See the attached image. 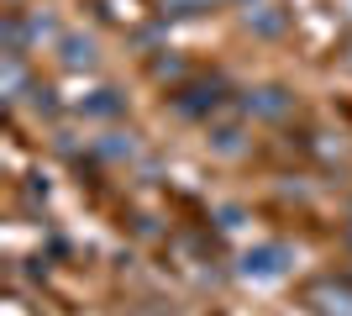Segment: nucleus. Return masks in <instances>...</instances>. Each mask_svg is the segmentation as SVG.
Instances as JSON below:
<instances>
[{
    "label": "nucleus",
    "mask_w": 352,
    "mask_h": 316,
    "mask_svg": "<svg viewBox=\"0 0 352 316\" xmlns=\"http://www.w3.org/2000/svg\"><path fill=\"white\" fill-rule=\"evenodd\" d=\"M289 264H294V253L284 242H258V248L242 253V280H284Z\"/></svg>",
    "instance_id": "1"
},
{
    "label": "nucleus",
    "mask_w": 352,
    "mask_h": 316,
    "mask_svg": "<svg viewBox=\"0 0 352 316\" xmlns=\"http://www.w3.org/2000/svg\"><path fill=\"white\" fill-rule=\"evenodd\" d=\"M289 105H294V95L284 90V85H258V90L242 95V111L258 116V121H284V116H289Z\"/></svg>",
    "instance_id": "2"
},
{
    "label": "nucleus",
    "mask_w": 352,
    "mask_h": 316,
    "mask_svg": "<svg viewBox=\"0 0 352 316\" xmlns=\"http://www.w3.org/2000/svg\"><path fill=\"white\" fill-rule=\"evenodd\" d=\"M58 59H63V69H95L100 63V48H95V37L89 32H63L58 37Z\"/></svg>",
    "instance_id": "3"
},
{
    "label": "nucleus",
    "mask_w": 352,
    "mask_h": 316,
    "mask_svg": "<svg viewBox=\"0 0 352 316\" xmlns=\"http://www.w3.org/2000/svg\"><path fill=\"white\" fill-rule=\"evenodd\" d=\"M248 32L252 37H284V27H289V11L284 6H274V0H258V6H248Z\"/></svg>",
    "instance_id": "4"
},
{
    "label": "nucleus",
    "mask_w": 352,
    "mask_h": 316,
    "mask_svg": "<svg viewBox=\"0 0 352 316\" xmlns=\"http://www.w3.org/2000/svg\"><path fill=\"white\" fill-rule=\"evenodd\" d=\"M310 306H316L321 316H352V290H347V285H331V280H326V285L310 290Z\"/></svg>",
    "instance_id": "5"
},
{
    "label": "nucleus",
    "mask_w": 352,
    "mask_h": 316,
    "mask_svg": "<svg viewBox=\"0 0 352 316\" xmlns=\"http://www.w3.org/2000/svg\"><path fill=\"white\" fill-rule=\"evenodd\" d=\"M95 158H105V164H126V158H137V132H100V137H95Z\"/></svg>",
    "instance_id": "6"
},
{
    "label": "nucleus",
    "mask_w": 352,
    "mask_h": 316,
    "mask_svg": "<svg viewBox=\"0 0 352 316\" xmlns=\"http://www.w3.org/2000/svg\"><path fill=\"white\" fill-rule=\"evenodd\" d=\"M121 111H126V95L121 90H95L79 105V116H89V121H111V116H121Z\"/></svg>",
    "instance_id": "7"
},
{
    "label": "nucleus",
    "mask_w": 352,
    "mask_h": 316,
    "mask_svg": "<svg viewBox=\"0 0 352 316\" xmlns=\"http://www.w3.org/2000/svg\"><path fill=\"white\" fill-rule=\"evenodd\" d=\"M0 90H6V101H21V95H32L27 90V63L16 59V53H6V59H0Z\"/></svg>",
    "instance_id": "8"
},
{
    "label": "nucleus",
    "mask_w": 352,
    "mask_h": 316,
    "mask_svg": "<svg viewBox=\"0 0 352 316\" xmlns=\"http://www.w3.org/2000/svg\"><path fill=\"white\" fill-rule=\"evenodd\" d=\"M174 105L184 111V116H200V111H216V105H221V90H216V85H195V90H184Z\"/></svg>",
    "instance_id": "9"
},
{
    "label": "nucleus",
    "mask_w": 352,
    "mask_h": 316,
    "mask_svg": "<svg viewBox=\"0 0 352 316\" xmlns=\"http://www.w3.org/2000/svg\"><path fill=\"white\" fill-rule=\"evenodd\" d=\"M210 148H216L221 158H236V153L248 148V137H242V127H216V132H210Z\"/></svg>",
    "instance_id": "10"
},
{
    "label": "nucleus",
    "mask_w": 352,
    "mask_h": 316,
    "mask_svg": "<svg viewBox=\"0 0 352 316\" xmlns=\"http://www.w3.org/2000/svg\"><path fill=\"white\" fill-rule=\"evenodd\" d=\"M27 37H32V43H43V37H58V21H53L47 11H32V16H27Z\"/></svg>",
    "instance_id": "11"
},
{
    "label": "nucleus",
    "mask_w": 352,
    "mask_h": 316,
    "mask_svg": "<svg viewBox=\"0 0 352 316\" xmlns=\"http://www.w3.org/2000/svg\"><path fill=\"white\" fill-rule=\"evenodd\" d=\"M216 0H163V16H206Z\"/></svg>",
    "instance_id": "12"
},
{
    "label": "nucleus",
    "mask_w": 352,
    "mask_h": 316,
    "mask_svg": "<svg viewBox=\"0 0 352 316\" xmlns=\"http://www.w3.org/2000/svg\"><path fill=\"white\" fill-rule=\"evenodd\" d=\"M153 74H158V79H168V74H179V59H158V63H153Z\"/></svg>",
    "instance_id": "13"
},
{
    "label": "nucleus",
    "mask_w": 352,
    "mask_h": 316,
    "mask_svg": "<svg viewBox=\"0 0 352 316\" xmlns=\"http://www.w3.org/2000/svg\"><path fill=\"white\" fill-rule=\"evenodd\" d=\"M126 316H147V311H126Z\"/></svg>",
    "instance_id": "14"
},
{
    "label": "nucleus",
    "mask_w": 352,
    "mask_h": 316,
    "mask_svg": "<svg viewBox=\"0 0 352 316\" xmlns=\"http://www.w3.org/2000/svg\"><path fill=\"white\" fill-rule=\"evenodd\" d=\"M347 242H352V227H347Z\"/></svg>",
    "instance_id": "15"
},
{
    "label": "nucleus",
    "mask_w": 352,
    "mask_h": 316,
    "mask_svg": "<svg viewBox=\"0 0 352 316\" xmlns=\"http://www.w3.org/2000/svg\"><path fill=\"white\" fill-rule=\"evenodd\" d=\"M248 6H252V0H248Z\"/></svg>",
    "instance_id": "16"
}]
</instances>
